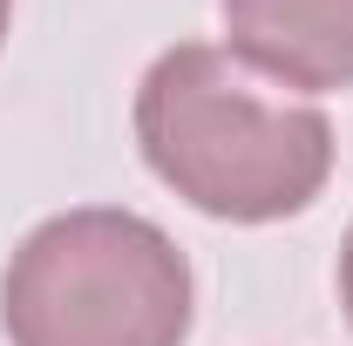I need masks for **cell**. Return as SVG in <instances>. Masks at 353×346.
<instances>
[{
  "label": "cell",
  "instance_id": "obj_1",
  "mask_svg": "<svg viewBox=\"0 0 353 346\" xmlns=\"http://www.w3.org/2000/svg\"><path fill=\"white\" fill-rule=\"evenodd\" d=\"M136 150L218 224L299 217L333 176V123L218 41L163 48L136 82Z\"/></svg>",
  "mask_w": 353,
  "mask_h": 346
},
{
  "label": "cell",
  "instance_id": "obj_2",
  "mask_svg": "<svg viewBox=\"0 0 353 346\" xmlns=\"http://www.w3.org/2000/svg\"><path fill=\"white\" fill-rule=\"evenodd\" d=\"M190 312V258L123 204L41 217L0 272L7 346H183Z\"/></svg>",
  "mask_w": 353,
  "mask_h": 346
},
{
  "label": "cell",
  "instance_id": "obj_3",
  "mask_svg": "<svg viewBox=\"0 0 353 346\" xmlns=\"http://www.w3.org/2000/svg\"><path fill=\"white\" fill-rule=\"evenodd\" d=\"M231 54L279 88H353V0H218Z\"/></svg>",
  "mask_w": 353,
  "mask_h": 346
},
{
  "label": "cell",
  "instance_id": "obj_4",
  "mask_svg": "<svg viewBox=\"0 0 353 346\" xmlns=\"http://www.w3.org/2000/svg\"><path fill=\"white\" fill-rule=\"evenodd\" d=\"M340 305H347V326H353V224H347V245H340Z\"/></svg>",
  "mask_w": 353,
  "mask_h": 346
},
{
  "label": "cell",
  "instance_id": "obj_5",
  "mask_svg": "<svg viewBox=\"0 0 353 346\" xmlns=\"http://www.w3.org/2000/svg\"><path fill=\"white\" fill-rule=\"evenodd\" d=\"M7 28H14V0H0V41H7Z\"/></svg>",
  "mask_w": 353,
  "mask_h": 346
}]
</instances>
